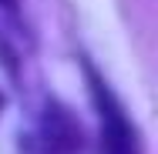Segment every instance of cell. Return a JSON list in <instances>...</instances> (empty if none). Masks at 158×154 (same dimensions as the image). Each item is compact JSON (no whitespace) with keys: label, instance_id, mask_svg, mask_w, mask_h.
<instances>
[{"label":"cell","instance_id":"cell-1","mask_svg":"<svg viewBox=\"0 0 158 154\" xmlns=\"http://www.w3.org/2000/svg\"><path fill=\"white\" fill-rule=\"evenodd\" d=\"M81 151V127L64 107H47L31 137L24 141V154H77Z\"/></svg>","mask_w":158,"mask_h":154},{"label":"cell","instance_id":"cell-2","mask_svg":"<svg viewBox=\"0 0 158 154\" xmlns=\"http://www.w3.org/2000/svg\"><path fill=\"white\" fill-rule=\"evenodd\" d=\"M91 87H94V101L98 111H101V141H104V151L108 154H138V141H135V131L128 124L125 111L118 107V101L111 97V91L91 74Z\"/></svg>","mask_w":158,"mask_h":154},{"label":"cell","instance_id":"cell-3","mask_svg":"<svg viewBox=\"0 0 158 154\" xmlns=\"http://www.w3.org/2000/svg\"><path fill=\"white\" fill-rule=\"evenodd\" d=\"M0 107H3V97H0Z\"/></svg>","mask_w":158,"mask_h":154}]
</instances>
